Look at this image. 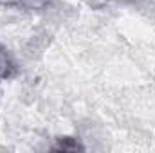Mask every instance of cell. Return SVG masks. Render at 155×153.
Segmentation results:
<instances>
[{"mask_svg":"<svg viewBox=\"0 0 155 153\" xmlns=\"http://www.w3.org/2000/svg\"><path fill=\"white\" fill-rule=\"evenodd\" d=\"M49 0H20V5L27 7V9H38V7H43Z\"/></svg>","mask_w":155,"mask_h":153,"instance_id":"3957f363","label":"cell"},{"mask_svg":"<svg viewBox=\"0 0 155 153\" xmlns=\"http://www.w3.org/2000/svg\"><path fill=\"white\" fill-rule=\"evenodd\" d=\"M52 150H56V151H78V150H85V146L74 137H60L58 142L52 146Z\"/></svg>","mask_w":155,"mask_h":153,"instance_id":"7a4b0ae2","label":"cell"},{"mask_svg":"<svg viewBox=\"0 0 155 153\" xmlns=\"http://www.w3.org/2000/svg\"><path fill=\"white\" fill-rule=\"evenodd\" d=\"M16 72V65L11 58V54L7 52V49L0 43V83L15 76Z\"/></svg>","mask_w":155,"mask_h":153,"instance_id":"6da1fadb","label":"cell"},{"mask_svg":"<svg viewBox=\"0 0 155 153\" xmlns=\"http://www.w3.org/2000/svg\"><path fill=\"white\" fill-rule=\"evenodd\" d=\"M0 4L2 5H20V0H0Z\"/></svg>","mask_w":155,"mask_h":153,"instance_id":"277c9868","label":"cell"},{"mask_svg":"<svg viewBox=\"0 0 155 153\" xmlns=\"http://www.w3.org/2000/svg\"><path fill=\"white\" fill-rule=\"evenodd\" d=\"M124 2H141V0H124Z\"/></svg>","mask_w":155,"mask_h":153,"instance_id":"5b68a950","label":"cell"}]
</instances>
